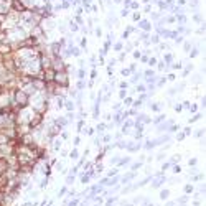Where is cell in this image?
<instances>
[{
    "label": "cell",
    "instance_id": "obj_1",
    "mask_svg": "<svg viewBox=\"0 0 206 206\" xmlns=\"http://www.w3.org/2000/svg\"><path fill=\"white\" fill-rule=\"evenodd\" d=\"M27 102H28V94L23 93V91H17V104H18V107L27 106Z\"/></svg>",
    "mask_w": 206,
    "mask_h": 206
},
{
    "label": "cell",
    "instance_id": "obj_2",
    "mask_svg": "<svg viewBox=\"0 0 206 206\" xmlns=\"http://www.w3.org/2000/svg\"><path fill=\"white\" fill-rule=\"evenodd\" d=\"M13 10H17V12H23V5H21L18 0H13Z\"/></svg>",
    "mask_w": 206,
    "mask_h": 206
},
{
    "label": "cell",
    "instance_id": "obj_3",
    "mask_svg": "<svg viewBox=\"0 0 206 206\" xmlns=\"http://www.w3.org/2000/svg\"><path fill=\"white\" fill-rule=\"evenodd\" d=\"M165 176H160L158 175V178H157V181H153V186H155V188H158L160 185H162V183H163V181H165Z\"/></svg>",
    "mask_w": 206,
    "mask_h": 206
},
{
    "label": "cell",
    "instance_id": "obj_4",
    "mask_svg": "<svg viewBox=\"0 0 206 206\" xmlns=\"http://www.w3.org/2000/svg\"><path fill=\"white\" fill-rule=\"evenodd\" d=\"M168 196H170V191H168V190H162V191H160V199H168Z\"/></svg>",
    "mask_w": 206,
    "mask_h": 206
},
{
    "label": "cell",
    "instance_id": "obj_5",
    "mask_svg": "<svg viewBox=\"0 0 206 206\" xmlns=\"http://www.w3.org/2000/svg\"><path fill=\"white\" fill-rule=\"evenodd\" d=\"M132 178H134V173H127L125 176L122 178V183H129V181H130Z\"/></svg>",
    "mask_w": 206,
    "mask_h": 206
},
{
    "label": "cell",
    "instance_id": "obj_6",
    "mask_svg": "<svg viewBox=\"0 0 206 206\" xmlns=\"http://www.w3.org/2000/svg\"><path fill=\"white\" fill-rule=\"evenodd\" d=\"M89 176H91L89 173H87V175H84V173H83V175H81V183H83V185H84V183H87V181H89Z\"/></svg>",
    "mask_w": 206,
    "mask_h": 206
},
{
    "label": "cell",
    "instance_id": "obj_7",
    "mask_svg": "<svg viewBox=\"0 0 206 206\" xmlns=\"http://www.w3.org/2000/svg\"><path fill=\"white\" fill-rule=\"evenodd\" d=\"M191 191H193V186L191 185H185V195H186V196H188Z\"/></svg>",
    "mask_w": 206,
    "mask_h": 206
},
{
    "label": "cell",
    "instance_id": "obj_8",
    "mask_svg": "<svg viewBox=\"0 0 206 206\" xmlns=\"http://www.w3.org/2000/svg\"><path fill=\"white\" fill-rule=\"evenodd\" d=\"M73 181H74V175H71V173H69V176H68L66 183H68V185H69V183H73Z\"/></svg>",
    "mask_w": 206,
    "mask_h": 206
},
{
    "label": "cell",
    "instance_id": "obj_9",
    "mask_svg": "<svg viewBox=\"0 0 206 206\" xmlns=\"http://www.w3.org/2000/svg\"><path fill=\"white\" fill-rule=\"evenodd\" d=\"M66 190H68L66 186H63V188H61V190H60V193H58V196H63V195L66 193Z\"/></svg>",
    "mask_w": 206,
    "mask_h": 206
},
{
    "label": "cell",
    "instance_id": "obj_10",
    "mask_svg": "<svg viewBox=\"0 0 206 206\" xmlns=\"http://www.w3.org/2000/svg\"><path fill=\"white\" fill-rule=\"evenodd\" d=\"M78 203H79V199H73V201H69L68 205H69V206H76Z\"/></svg>",
    "mask_w": 206,
    "mask_h": 206
},
{
    "label": "cell",
    "instance_id": "obj_11",
    "mask_svg": "<svg viewBox=\"0 0 206 206\" xmlns=\"http://www.w3.org/2000/svg\"><path fill=\"white\" fill-rule=\"evenodd\" d=\"M190 165H191V166L196 165V158H191V160H190Z\"/></svg>",
    "mask_w": 206,
    "mask_h": 206
},
{
    "label": "cell",
    "instance_id": "obj_12",
    "mask_svg": "<svg viewBox=\"0 0 206 206\" xmlns=\"http://www.w3.org/2000/svg\"><path fill=\"white\" fill-rule=\"evenodd\" d=\"M173 172H175V173H180V166H173Z\"/></svg>",
    "mask_w": 206,
    "mask_h": 206
},
{
    "label": "cell",
    "instance_id": "obj_13",
    "mask_svg": "<svg viewBox=\"0 0 206 206\" xmlns=\"http://www.w3.org/2000/svg\"><path fill=\"white\" fill-rule=\"evenodd\" d=\"M71 157H73V158H76V157H78V152H76V150H73V153H71Z\"/></svg>",
    "mask_w": 206,
    "mask_h": 206
},
{
    "label": "cell",
    "instance_id": "obj_14",
    "mask_svg": "<svg viewBox=\"0 0 206 206\" xmlns=\"http://www.w3.org/2000/svg\"><path fill=\"white\" fill-rule=\"evenodd\" d=\"M165 206H175V203H173V201H168V203H166Z\"/></svg>",
    "mask_w": 206,
    "mask_h": 206
},
{
    "label": "cell",
    "instance_id": "obj_15",
    "mask_svg": "<svg viewBox=\"0 0 206 206\" xmlns=\"http://www.w3.org/2000/svg\"><path fill=\"white\" fill-rule=\"evenodd\" d=\"M2 93H3V87H2V84H0V96H2Z\"/></svg>",
    "mask_w": 206,
    "mask_h": 206
},
{
    "label": "cell",
    "instance_id": "obj_16",
    "mask_svg": "<svg viewBox=\"0 0 206 206\" xmlns=\"http://www.w3.org/2000/svg\"><path fill=\"white\" fill-rule=\"evenodd\" d=\"M124 206H134V203H125Z\"/></svg>",
    "mask_w": 206,
    "mask_h": 206
},
{
    "label": "cell",
    "instance_id": "obj_17",
    "mask_svg": "<svg viewBox=\"0 0 206 206\" xmlns=\"http://www.w3.org/2000/svg\"><path fill=\"white\" fill-rule=\"evenodd\" d=\"M96 206H97V205H96Z\"/></svg>",
    "mask_w": 206,
    "mask_h": 206
}]
</instances>
